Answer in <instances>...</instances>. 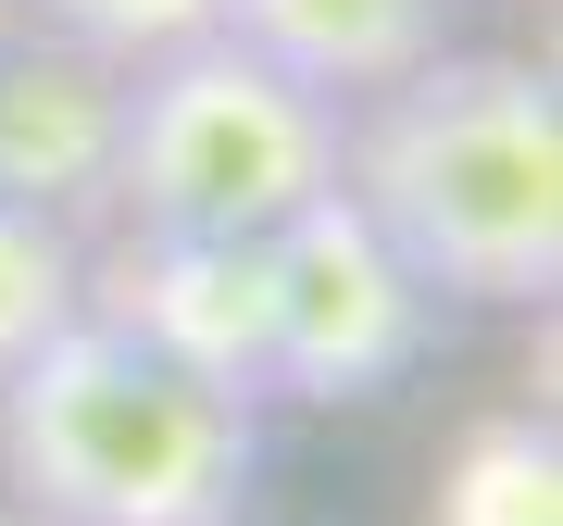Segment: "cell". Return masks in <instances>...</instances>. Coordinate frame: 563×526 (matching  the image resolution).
<instances>
[{
    "instance_id": "obj_1",
    "label": "cell",
    "mask_w": 563,
    "mask_h": 526,
    "mask_svg": "<svg viewBox=\"0 0 563 526\" xmlns=\"http://www.w3.org/2000/svg\"><path fill=\"white\" fill-rule=\"evenodd\" d=\"M339 188L439 302L563 288V88L514 51H426L339 139Z\"/></svg>"
},
{
    "instance_id": "obj_2",
    "label": "cell",
    "mask_w": 563,
    "mask_h": 526,
    "mask_svg": "<svg viewBox=\"0 0 563 526\" xmlns=\"http://www.w3.org/2000/svg\"><path fill=\"white\" fill-rule=\"evenodd\" d=\"M263 476L251 402L76 314L0 376V489L51 526H239Z\"/></svg>"
},
{
    "instance_id": "obj_3",
    "label": "cell",
    "mask_w": 563,
    "mask_h": 526,
    "mask_svg": "<svg viewBox=\"0 0 563 526\" xmlns=\"http://www.w3.org/2000/svg\"><path fill=\"white\" fill-rule=\"evenodd\" d=\"M325 188H339V101L276 76L225 25L125 76L113 188H101L125 226H163V239H276Z\"/></svg>"
},
{
    "instance_id": "obj_4",
    "label": "cell",
    "mask_w": 563,
    "mask_h": 526,
    "mask_svg": "<svg viewBox=\"0 0 563 526\" xmlns=\"http://www.w3.org/2000/svg\"><path fill=\"white\" fill-rule=\"evenodd\" d=\"M439 351V288L325 188L276 226V402H376Z\"/></svg>"
},
{
    "instance_id": "obj_5",
    "label": "cell",
    "mask_w": 563,
    "mask_h": 526,
    "mask_svg": "<svg viewBox=\"0 0 563 526\" xmlns=\"http://www.w3.org/2000/svg\"><path fill=\"white\" fill-rule=\"evenodd\" d=\"M76 314L125 326L139 351H163L176 376L225 388V402H276V239H125L76 276Z\"/></svg>"
},
{
    "instance_id": "obj_6",
    "label": "cell",
    "mask_w": 563,
    "mask_h": 526,
    "mask_svg": "<svg viewBox=\"0 0 563 526\" xmlns=\"http://www.w3.org/2000/svg\"><path fill=\"white\" fill-rule=\"evenodd\" d=\"M113 125H125V63L76 51V39L0 51V201L76 226L113 188Z\"/></svg>"
},
{
    "instance_id": "obj_7",
    "label": "cell",
    "mask_w": 563,
    "mask_h": 526,
    "mask_svg": "<svg viewBox=\"0 0 563 526\" xmlns=\"http://www.w3.org/2000/svg\"><path fill=\"white\" fill-rule=\"evenodd\" d=\"M439 13L451 0H225V39L263 51L276 76H301V88H363L376 101L388 76H413L426 51H439Z\"/></svg>"
},
{
    "instance_id": "obj_8",
    "label": "cell",
    "mask_w": 563,
    "mask_h": 526,
    "mask_svg": "<svg viewBox=\"0 0 563 526\" xmlns=\"http://www.w3.org/2000/svg\"><path fill=\"white\" fill-rule=\"evenodd\" d=\"M426 526H563V439L539 414L463 426L439 489H426Z\"/></svg>"
},
{
    "instance_id": "obj_9",
    "label": "cell",
    "mask_w": 563,
    "mask_h": 526,
    "mask_svg": "<svg viewBox=\"0 0 563 526\" xmlns=\"http://www.w3.org/2000/svg\"><path fill=\"white\" fill-rule=\"evenodd\" d=\"M76 276H88L76 226H63V213H25V201H0V376H13L25 351L51 339V326H76Z\"/></svg>"
},
{
    "instance_id": "obj_10",
    "label": "cell",
    "mask_w": 563,
    "mask_h": 526,
    "mask_svg": "<svg viewBox=\"0 0 563 526\" xmlns=\"http://www.w3.org/2000/svg\"><path fill=\"white\" fill-rule=\"evenodd\" d=\"M51 13V39H76V51H101V63H163V51H188V39H213L225 25V0H38Z\"/></svg>"
},
{
    "instance_id": "obj_11",
    "label": "cell",
    "mask_w": 563,
    "mask_h": 526,
    "mask_svg": "<svg viewBox=\"0 0 563 526\" xmlns=\"http://www.w3.org/2000/svg\"><path fill=\"white\" fill-rule=\"evenodd\" d=\"M0 526H51V514H25V502H13V514H0Z\"/></svg>"
}]
</instances>
